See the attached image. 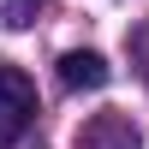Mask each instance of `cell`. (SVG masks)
<instances>
[{"instance_id": "cell-1", "label": "cell", "mask_w": 149, "mask_h": 149, "mask_svg": "<svg viewBox=\"0 0 149 149\" xmlns=\"http://www.w3.org/2000/svg\"><path fill=\"white\" fill-rule=\"evenodd\" d=\"M36 119V84L24 66H0V149H12Z\"/></svg>"}, {"instance_id": "cell-2", "label": "cell", "mask_w": 149, "mask_h": 149, "mask_svg": "<svg viewBox=\"0 0 149 149\" xmlns=\"http://www.w3.org/2000/svg\"><path fill=\"white\" fill-rule=\"evenodd\" d=\"M143 131L131 113H90L78 125V149H137Z\"/></svg>"}, {"instance_id": "cell-3", "label": "cell", "mask_w": 149, "mask_h": 149, "mask_svg": "<svg viewBox=\"0 0 149 149\" xmlns=\"http://www.w3.org/2000/svg\"><path fill=\"white\" fill-rule=\"evenodd\" d=\"M107 78H113V66H107L95 48H72V54H60V84H66V90H102Z\"/></svg>"}, {"instance_id": "cell-4", "label": "cell", "mask_w": 149, "mask_h": 149, "mask_svg": "<svg viewBox=\"0 0 149 149\" xmlns=\"http://www.w3.org/2000/svg\"><path fill=\"white\" fill-rule=\"evenodd\" d=\"M131 48H137V54L149 60V30H137V36H131Z\"/></svg>"}]
</instances>
